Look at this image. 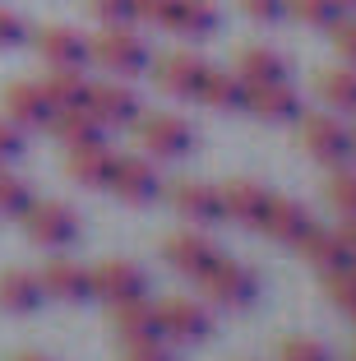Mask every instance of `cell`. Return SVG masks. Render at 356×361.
I'll list each match as a JSON object with an SVG mask.
<instances>
[{
    "mask_svg": "<svg viewBox=\"0 0 356 361\" xmlns=\"http://www.w3.org/2000/svg\"><path fill=\"white\" fill-rule=\"evenodd\" d=\"M314 93L333 111H356V65H324L314 75Z\"/></svg>",
    "mask_w": 356,
    "mask_h": 361,
    "instance_id": "26",
    "label": "cell"
},
{
    "mask_svg": "<svg viewBox=\"0 0 356 361\" xmlns=\"http://www.w3.org/2000/svg\"><path fill=\"white\" fill-rule=\"evenodd\" d=\"M88 287H93V297H102L106 306L111 301H130V297H144V269L135 259H102V264L88 269Z\"/></svg>",
    "mask_w": 356,
    "mask_h": 361,
    "instance_id": "9",
    "label": "cell"
},
{
    "mask_svg": "<svg viewBox=\"0 0 356 361\" xmlns=\"http://www.w3.org/2000/svg\"><path fill=\"white\" fill-rule=\"evenodd\" d=\"M324 195L343 218H356V171L352 167H333V176L324 180Z\"/></svg>",
    "mask_w": 356,
    "mask_h": 361,
    "instance_id": "30",
    "label": "cell"
},
{
    "mask_svg": "<svg viewBox=\"0 0 356 361\" xmlns=\"http://www.w3.org/2000/svg\"><path fill=\"white\" fill-rule=\"evenodd\" d=\"M28 185H23L19 176H10V171H0V218H19L23 209H28Z\"/></svg>",
    "mask_w": 356,
    "mask_h": 361,
    "instance_id": "34",
    "label": "cell"
},
{
    "mask_svg": "<svg viewBox=\"0 0 356 361\" xmlns=\"http://www.w3.org/2000/svg\"><path fill=\"white\" fill-rule=\"evenodd\" d=\"M47 130L61 139L65 149H79V144H102V130L106 126L88 111L84 102H79V106H56L51 121H47Z\"/></svg>",
    "mask_w": 356,
    "mask_h": 361,
    "instance_id": "21",
    "label": "cell"
},
{
    "mask_svg": "<svg viewBox=\"0 0 356 361\" xmlns=\"http://www.w3.org/2000/svg\"><path fill=\"white\" fill-rule=\"evenodd\" d=\"M310 223H314V218H310V209H305L301 200H292V195H269L264 218H259V232L273 236L278 245H296Z\"/></svg>",
    "mask_w": 356,
    "mask_h": 361,
    "instance_id": "14",
    "label": "cell"
},
{
    "mask_svg": "<svg viewBox=\"0 0 356 361\" xmlns=\"http://www.w3.org/2000/svg\"><path fill=\"white\" fill-rule=\"evenodd\" d=\"M121 361H176V352H171V343L162 334H153V338L121 343Z\"/></svg>",
    "mask_w": 356,
    "mask_h": 361,
    "instance_id": "33",
    "label": "cell"
},
{
    "mask_svg": "<svg viewBox=\"0 0 356 361\" xmlns=\"http://www.w3.org/2000/svg\"><path fill=\"white\" fill-rule=\"evenodd\" d=\"M338 5H343V10H356V0H338Z\"/></svg>",
    "mask_w": 356,
    "mask_h": 361,
    "instance_id": "43",
    "label": "cell"
},
{
    "mask_svg": "<svg viewBox=\"0 0 356 361\" xmlns=\"http://www.w3.org/2000/svg\"><path fill=\"white\" fill-rule=\"evenodd\" d=\"M32 51L42 56L51 70L61 65H88V37L70 23H42V28L32 32Z\"/></svg>",
    "mask_w": 356,
    "mask_h": 361,
    "instance_id": "11",
    "label": "cell"
},
{
    "mask_svg": "<svg viewBox=\"0 0 356 361\" xmlns=\"http://www.w3.org/2000/svg\"><path fill=\"white\" fill-rule=\"evenodd\" d=\"M97 23H135V0H84Z\"/></svg>",
    "mask_w": 356,
    "mask_h": 361,
    "instance_id": "36",
    "label": "cell"
},
{
    "mask_svg": "<svg viewBox=\"0 0 356 361\" xmlns=\"http://www.w3.org/2000/svg\"><path fill=\"white\" fill-rule=\"evenodd\" d=\"M278 361H333V352L310 334H292V338L278 343Z\"/></svg>",
    "mask_w": 356,
    "mask_h": 361,
    "instance_id": "32",
    "label": "cell"
},
{
    "mask_svg": "<svg viewBox=\"0 0 356 361\" xmlns=\"http://www.w3.org/2000/svg\"><path fill=\"white\" fill-rule=\"evenodd\" d=\"M10 361H51V357H42V352H14Z\"/></svg>",
    "mask_w": 356,
    "mask_h": 361,
    "instance_id": "42",
    "label": "cell"
},
{
    "mask_svg": "<svg viewBox=\"0 0 356 361\" xmlns=\"http://www.w3.org/2000/svg\"><path fill=\"white\" fill-rule=\"evenodd\" d=\"M111 167H116V153L102 144H79V149H65V176L84 190H106L111 180Z\"/></svg>",
    "mask_w": 356,
    "mask_h": 361,
    "instance_id": "16",
    "label": "cell"
},
{
    "mask_svg": "<svg viewBox=\"0 0 356 361\" xmlns=\"http://www.w3.org/2000/svg\"><path fill=\"white\" fill-rule=\"evenodd\" d=\"M84 106L93 111L97 121H102V126H135V116H139V97H135V88L121 84V79L88 84Z\"/></svg>",
    "mask_w": 356,
    "mask_h": 361,
    "instance_id": "13",
    "label": "cell"
},
{
    "mask_svg": "<svg viewBox=\"0 0 356 361\" xmlns=\"http://www.w3.org/2000/svg\"><path fill=\"white\" fill-rule=\"evenodd\" d=\"M195 97H200L204 106H213V111H241L245 106V79L236 75V70H204L200 88H195Z\"/></svg>",
    "mask_w": 356,
    "mask_h": 361,
    "instance_id": "22",
    "label": "cell"
},
{
    "mask_svg": "<svg viewBox=\"0 0 356 361\" xmlns=\"http://www.w3.org/2000/svg\"><path fill=\"white\" fill-rule=\"evenodd\" d=\"M0 106H5V121H14L19 130H47V121H51V111H56V106L47 102L42 84H28V79L5 84Z\"/></svg>",
    "mask_w": 356,
    "mask_h": 361,
    "instance_id": "12",
    "label": "cell"
},
{
    "mask_svg": "<svg viewBox=\"0 0 356 361\" xmlns=\"http://www.w3.org/2000/svg\"><path fill=\"white\" fill-rule=\"evenodd\" d=\"M171 32H185V37H213V32H218V5H213V0H180Z\"/></svg>",
    "mask_w": 356,
    "mask_h": 361,
    "instance_id": "28",
    "label": "cell"
},
{
    "mask_svg": "<svg viewBox=\"0 0 356 361\" xmlns=\"http://www.w3.org/2000/svg\"><path fill=\"white\" fill-rule=\"evenodd\" d=\"M245 111H254L259 121H296L301 116V93H296L287 79L245 84Z\"/></svg>",
    "mask_w": 356,
    "mask_h": 361,
    "instance_id": "18",
    "label": "cell"
},
{
    "mask_svg": "<svg viewBox=\"0 0 356 361\" xmlns=\"http://www.w3.org/2000/svg\"><path fill=\"white\" fill-rule=\"evenodd\" d=\"M162 259H167L176 274L185 278H200L204 269L218 259V245L209 241L204 232H195V227H185V232H171L167 241H162Z\"/></svg>",
    "mask_w": 356,
    "mask_h": 361,
    "instance_id": "15",
    "label": "cell"
},
{
    "mask_svg": "<svg viewBox=\"0 0 356 361\" xmlns=\"http://www.w3.org/2000/svg\"><path fill=\"white\" fill-rule=\"evenodd\" d=\"M23 232L32 245H47V250H65V245L79 241V213L61 200H28V209L19 213Z\"/></svg>",
    "mask_w": 356,
    "mask_h": 361,
    "instance_id": "2",
    "label": "cell"
},
{
    "mask_svg": "<svg viewBox=\"0 0 356 361\" xmlns=\"http://www.w3.org/2000/svg\"><path fill=\"white\" fill-rule=\"evenodd\" d=\"M347 135H352V153H356V126H352V130H347Z\"/></svg>",
    "mask_w": 356,
    "mask_h": 361,
    "instance_id": "44",
    "label": "cell"
},
{
    "mask_svg": "<svg viewBox=\"0 0 356 361\" xmlns=\"http://www.w3.org/2000/svg\"><path fill=\"white\" fill-rule=\"evenodd\" d=\"M338 241H343L347 255L356 259V218H343V223H338Z\"/></svg>",
    "mask_w": 356,
    "mask_h": 361,
    "instance_id": "41",
    "label": "cell"
},
{
    "mask_svg": "<svg viewBox=\"0 0 356 361\" xmlns=\"http://www.w3.org/2000/svg\"><path fill=\"white\" fill-rule=\"evenodd\" d=\"M23 37H28V23H23L14 10H5V5H0V47H19Z\"/></svg>",
    "mask_w": 356,
    "mask_h": 361,
    "instance_id": "39",
    "label": "cell"
},
{
    "mask_svg": "<svg viewBox=\"0 0 356 361\" xmlns=\"http://www.w3.org/2000/svg\"><path fill=\"white\" fill-rule=\"evenodd\" d=\"M135 144L144 153H153V158H180L195 144V130H190V121L171 116V111H153V116L139 111L135 116Z\"/></svg>",
    "mask_w": 356,
    "mask_h": 361,
    "instance_id": "4",
    "label": "cell"
},
{
    "mask_svg": "<svg viewBox=\"0 0 356 361\" xmlns=\"http://www.w3.org/2000/svg\"><path fill=\"white\" fill-rule=\"evenodd\" d=\"M195 283H200L204 301H213V306H227V310H245V306H254V297H259V283H254V274H250L245 264H236V259H227V255H218L200 278H195Z\"/></svg>",
    "mask_w": 356,
    "mask_h": 361,
    "instance_id": "3",
    "label": "cell"
},
{
    "mask_svg": "<svg viewBox=\"0 0 356 361\" xmlns=\"http://www.w3.org/2000/svg\"><path fill=\"white\" fill-rule=\"evenodd\" d=\"M347 361H356V348H352V357H347Z\"/></svg>",
    "mask_w": 356,
    "mask_h": 361,
    "instance_id": "46",
    "label": "cell"
},
{
    "mask_svg": "<svg viewBox=\"0 0 356 361\" xmlns=\"http://www.w3.org/2000/svg\"><path fill=\"white\" fill-rule=\"evenodd\" d=\"M301 149L324 167H343L352 158V135L338 116H301Z\"/></svg>",
    "mask_w": 356,
    "mask_h": 361,
    "instance_id": "6",
    "label": "cell"
},
{
    "mask_svg": "<svg viewBox=\"0 0 356 361\" xmlns=\"http://www.w3.org/2000/svg\"><path fill=\"white\" fill-rule=\"evenodd\" d=\"M352 319H356V315H352Z\"/></svg>",
    "mask_w": 356,
    "mask_h": 361,
    "instance_id": "47",
    "label": "cell"
},
{
    "mask_svg": "<svg viewBox=\"0 0 356 361\" xmlns=\"http://www.w3.org/2000/svg\"><path fill=\"white\" fill-rule=\"evenodd\" d=\"M231 70H236L245 84H273V79H287L283 51H273V47H264V42L241 47V51H236V61H231Z\"/></svg>",
    "mask_w": 356,
    "mask_h": 361,
    "instance_id": "23",
    "label": "cell"
},
{
    "mask_svg": "<svg viewBox=\"0 0 356 361\" xmlns=\"http://www.w3.org/2000/svg\"><path fill=\"white\" fill-rule=\"evenodd\" d=\"M296 250H301V259L305 264H314L319 274L324 269H347L352 264V255H347V245L338 241V232H324V227H305V236L296 241Z\"/></svg>",
    "mask_w": 356,
    "mask_h": 361,
    "instance_id": "25",
    "label": "cell"
},
{
    "mask_svg": "<svg viewBox=\"0 0 356 361\" xmlns=\"http://www.w3.org/2000/svg\"><path fill=\"white\" fill-rule=\"evenodd\" d=\"M283 14H292L305 28H333L343 5H338V0H283Z\"/></svg>",
    "mask_w": 356,
    "mask_h": 361,
    "instance_id": "29",
    "label": "cell"
},
{
    "mask_svg": "<svg viewBox=\"0 0 356 361\" xmlns=\"http://www.w3.org/2000/svg\"><path fill=\"white\" fill-rule=\"evenodd\" d=\"M218 200H222V218H231V223H241V227H259L269 190L250 176H231L227 185H218Z\"/></svg>",
    "mask_w": 356,
    "mask_h": 361,
    "instance_id": "17",
    "label": "cell"
},
{
    "mask_svg": "<svg viewBox=\"0 0 356 361\" xmlns=\"http://www.w3.org/2000/svg\"><path fill=\"white\" fill-rule=\"evenodd\" d=\"M37 306H42V283H37V274H28V269H5V274H0V310L32 315Z\"/></svg>",
    "mask_w": 356,
    "mask_h": 361,
    "instance_id": "24",
    "label": "cell"
},
{
    "mask_svg": "<svg viewBox=\"0 0 356 361\" xmlns=\"http://www.w3.org/2000/svg\"><path fill=\"white\" fill-rule=\"evenodd\" d=\"M88 61L102 65V70H111L116 79H135L148 70V42L139 37V32H130L125 23H102V28L88 37Z\"/></svg>",
    "mask_w": 356,
    "mask_h": 361,
    "instance_id": "1",
    "label": "cell"
},
{
    "mask_svg": "<svg viewBox=\"0 0 356 361\" xmlns=\"http://www.w3.org/2000/svg\"><path fill=\"white\" fill-rule=\"evenodd\" d=\"M167 204L185 218L190 227H209V223H218V218H222L218 185H209V180H190V176L171 180V185H167Z\"/></svg>",
    "mask_w": 356,
    "mask_h": 361,
    "instance_id": "7",
    "label": "cell"
},
{
    "mask_svg": "<svg viewBox=\"0 0 356 361\" xmlns=\"http://www.w3.org/2000/svg\"><path fill=\"white\" fill-rule=\"evenodd\" d=\"M347 269H352V278H356V259H352V264H347Z\"/></svg>",
    "mask_w": 356,
    "mask_h": 361,
    "instance_id": "45",
    "label": "cell"
},
{
    "mask_svg": "<svg viewBox=\"0 0 356 361\" xmlns=\"http://www.w3.org/2000/svg\"><path fill=\"white\" fill-rule=\"evenodd\" d=\"M37 283H42V297H56V301H84L93 297V287H88V269L74 264V259L56 255L42 264V274H37Z\"/></svg>",
    "mask_w": 356,
    "mask_h": 361,
    "instance_id": "19",
    "label": "cell"
},
{
    "mask_svg": "<svg viewBox=\"0 0 356 361\" xmlns=\"http://www.w3.org/2000/svg\"><path fill=\"white\" fill-rule=\"evenodd\" d=\"M23 153V130L14 121H0V162H10Z\"/></svg>",
    "mask_w": 356,
    "mask_h": 361,
    "instance_id": "40",
    "label": "cell"
},
{
    "mask_svg": "<svg viewBox=\"0 0 356 361\" xmlns=\"http://www.w3.org/2000/svg\"><path fill=\"white\" fill-rule=\"evenodd\" d=\"M236 5H241V14L254 19V23H278L283 19V0H236Z\"/></svg>",
    "mask_w": 356,
    "mask_h": 361,
    "instance_id": "38",
    "label": "cell"
},
{
    "mask_svg": "<svg viewBox=\"0 0 356 361\" xmlns=\"http://www.w3.org/2000/svg\"><path fill=\"white\" fill-rule=\"evenodd\" d=\"M148 70H153L157 93H167V97H195V88H200L209 61H200L195 51H167V56H157V61H148Z\"/></svg>",
    "mask_w": 356,
    "mask_h": 361,
    "instance_id": "8",
    "label": "cell"
},
{
    "mask_svg": "<svg viewBox=\"0 0 356 361\" xmlns=\"http://www.w3.org/2000/svg\"><path fill=\"white\" fill-rule=\"evenodd\" d=\"M106 319H111V329L121 343L130 338H153L157 329V301L148 297H130V301H111V310H106Z\"/></svg>",
    "mask_w": 356,
    "mask_h": 361,
    "instance_id": "20",
    "label": "cell"
},
{
    "mask_svg": "<svg viewBox=\"0 0 356 361\" xmlns=\"http://www.w3.org/2000/svg\"><path fill=\"white\" fill-rule=\"evenodd\" d=\"M324 297L333 301L338 310L356 315V278H352V269H324Z\"/></svg>",
    "mask_w": 356,
    "mask_h": 361,
    "instance_id": "31",
    "label": "cell"
},
{
    "mask_svg": "<svg viewBox=\"0 0 356 361\" xmlns=\"http://www.w3.org/2000/svg\"><path fill=\"white\" fill-rule=\"evenodd\" d=\"M106 190H116V200H125V204H153L157 195H162V180H157L153 162L139 158V153H130V158H116L111 167V180H106Z\"/></svg>",
    "mask_w": 356,
    "mask_h": 361,
    "instance_id": "10",
    "label": "cell"
},
{
    "mask_svg": "<svg viewBox=\"0 0 356 361\" xmlns=\"http://www.w3.org/2000/svg\"><path fill=\"white\" fill-rule=\"evenodd\" d=\"M42 93L51 106H79L88 93V79H84V65H61V70H47L42 79Z\"/></svg>",
    "mask_w": 356,
    "mask_h": 361,
    "instance_id": "27",
    "label": "cell"
},
{
    "mask_svg": "<svg viewBox=\"0 0 356 361\" xmlns=\"http://www.w3.org/2000/svg\"><path fill=\"white\" fill-rule=\"evenodd\" d=\"M157 329L171 343H204L213 334V315L195 297H162L157 301Z\"/></svg>",
    "mask_w": 356,
    "mask_h": 361,
    "instance_id": "5",
    "label": "cell"
},
{
    "mask_svg": "<svg viewBox=\"0 0 356 361\" xmlns=\"http://www.w3.org/2000/svg\"><path fill=\"white\" fill-rule=\"evenodd\" d=\"M333 47L347 65H356V14H338L333 23Z\"/></svg>",
    "mask_w": 356,
    "mask_h": 361,
    "instance_id": "37",
    "label": "cell"
},
{
    "mask_svg": "<svg viewBox=\"0 0 356 361\" xmlns=\"http://www.w3.org/2000/svg\"><path fill=\"white\" fill-rule=\"evenodd\" d=\"M180 0H135V23H153V28H171L176 23Z\"/></svg>",
    "mask_w": 356,
    "mask_h": 361,
    "instance_id": "35",
    "label": "cell"
}]
</instances>
